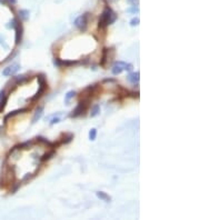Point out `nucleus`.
<instances>
[{
    "label": "nucleus",
    "mask_w": 200,
    "mask_h": 220,
    "mask_svg": "<svg viewBox=\"0 0 200 220\" xmlns=\"http://www.w3.org/2000/svg\"><path fill=\"white\" fill-rule=\"evenodd\" d=\"M116 19H117L116 13L110 8H106L99 18V29H106L108 26L116 21Z\"/></svg>",
    "instance_id": "1"
},
{
    "label": "nucleus",
    "mask_w": 200,
    "mask_h": 220,
    "mask_svg": "<svg viewBox=\"0 0 200 220\" xmlns=\"http://www.w3.org/2000/svg\"><path fill=\"white\" fill-rule=\"evenodd\" d=\"M37 79H38V84H39V90L37 91V93L34 95V97L30 99V101H36L37 99H39V98L45 93L46 89H47V81H46L45 75H42V73H41V75H38V76H37Z\"/></svg>",
    "instance_id": "2"
},
{
    "label": "nucleus",
    "mask_w": 200,
    "mask_h": 220,
    "mask_svg": "<svg viewBox=\"0 0 200 220\" xmlns=\"http://www.w3.org/2000/svg\"><path fill=\"white\" fill-rule=\"evenodd\" d=\"M89 102L90 99H82V100H80L79 103H78V106L76 107V109L73 111V114H70V117L71 118H77V117L85 114L87 109H88V107H89Z\"/></svg>",
    "instance_id": "3"
},
{
    "label": "nucleus",
    "mask_w": 200,
    "mask_h": 220,
    "mask_svg": "<svg viewBox=\"0 0 200 220\" xmlns=\"http://www.w3.org/2000/svg\"><path fill=\"white\" fill-rule=\"evenodd\" d=\"M132 65L131 64H126L124 61H117L115 62L114 67H112V73L117 76V75H120L124 70H128V71H131L132 70Z\"/></svg>",
    "instance_id": "4"
},
{
    "label": "nucleus",
    "mask_w": 200,
    "mask_h": 220,
    "mask_svg": "<svg viewBox=\"0 0 200 220\" xmlns=\"http://www.w3.org/2000/svg\"><path fill=\"white\" fill-rule=\"evenodd\" d=\"M88 16H89V13H85V15L78 17L75 20V26L79 30H81V31H85L87 29V26H88Z\"/></svg>",
    "instance_id": "5"
},
{
    "label": "nucleus",
    "mask_w": 200,
    "mask_h": 220,
    "mask_svg": "<svg viewBox=\"0 0 200 220\" xmlns=\"http://www.w3.org/2000/svg\"><path fill=\"white\" fill-rule=\"evenodd\" d=\"M19 69H20V66L18 64L11 65V66H9V67L4 68V71H2V75L6 77H9V76H11V75H15Z\"/></svg>",
    "instance_id": "6"
},
{
    "label": "nucleus",
    "mask_w": 200,
    "mask_h": 220,
    "mask_svg": "<svg viewBox=\"0 0 200 220\" xmlns=\"http://www.w3.org/2000/svg\"><path fill=\"white\" fill-rule=\"evenodd\" d=\"M15 29H16V45H19V43H21V39H22V31H23V29H22V26L20 22H18L17 26L15 27Z\"/></svg>",
    "instance_id": "7"
},
{
    "label": "nucleus",
    "mask_w": 200,
    "mask_h": 220,
    "mask_svg": "<svg viewBox=\"0 0 200 220\" xmlns=\"http://www.w3.org/2000/svg\"><path fill=\"white\" fill-rule=\"evenodd\" d=\"M53 64H55V66H57V67H61V66H67V67H69V66L76 65L77 61H66V60H60V59H58V58H55V59H53Z\"/></svg>",
    "instance_id": "8"
},
{
    "label": "nucleus",
    "mask_w": 200,
    "mask_h": 220,
    "mask_svg": "<svg viewBox=\"0 0 200 220\" xmlns=\"http://www.w3.org/2000/svg\"><path fill=\"white\" fill-rule=\"evenodd\" d=\"M140 75H139V72H131V73H129L127 77V80L129 81V82H131V84H133V85H136V84H138L139 82V79H140Z\"/></svg>",
    "instance_id": "9"
},
{
    "label": "nucleus",
    "mask_w": 200,
    "mask_h": 220,
    "mask_svg": "<svg viewBox=\"0 0 200 220\" xmlns=\"http://www.w3.org/2000/svg\"><path fill=\"white\" fill-rule=\"evenodd\" d=\"M42 114H43V107H39V108H37L36 112H34V118H32V123L37 122L39 119L42 117Z\"/></svg>",
    "instance_id": "10"
},
{
    "label": "nucleus",
    "mask_w": 200,
    "mask_h": 220,
    "mask_svg": "<svg viewBox=\"0 0 200 220\" xmlns=\"http://www.w3.org/2000/svg\"><path fill=\"white\" fill-rule=\"evenodd\" d=\"M26 111H28V108H22V109L15 110V111H12V112H10V114H8L7 116H6V118H4V121H7L9 118H11V117H15V116H17V114H19L26 112Z\"/></svg>",
    "instance_id": "11"
},
{
    "label": "nucleus",
    "mask_w": 200,
    "mask_h": 220,
    "mask_svg": "<svg viewBox=\"0 0 200 220\" xmlns=\"http://www.w3.org/2000/svg\"><path fill=\"white\" fill-rule=\"evenodd\" d=\"M97 197H98L99 199H101L102 201H106V202H109L111 200L110 196L107 195L106 192H103V191H98V192H97Z\"/></svg>",
    "instance_id": "12"
},
{
    "label": "nucleus",
    "mask_w": 200,
    "mask_h": 220,
    "mask_svg": "<svg viewBox=\"0 0 200 220\" xmlns=\"http://www.w3.org/2000/svg\"><path fill=\"white\" fill-rule=\"evenodd\" d=\"M108 52H109V49L108 48H105L103 51H102V57H101V60H100V66H105L108 60Z\"/></svg>",
    "instance_id": "13"
},
{
    "label": "nucleus",
    "mask_w": 200,
    "mask_h": 220,
    "mask_svg": "<svg viewBox=\"0 0 200 220\" xmlns=\"http://www.w3.org/2000/svg\"><path fill=\"white\" fill-rule=\"evenodd\" d=\"M55 153H56L55 149H52V150H50V151H48V153H43L42 157H41V159H40V160L42 161V162H43V161H46V160H49V159H50L51 157L55 156Z\"/></svg>",
    "instance_id": "14"
},
{
    "label": "nucleus",
    "mask_w": 200,
    "mask_h": 220,
    "mask_svg": "<svg viewBox=\"0 0 200 220\" xmlns=\"http://www.w3.org/2000/svg\"><path fill=\"white\" fill-rule=\"evenodd\" d=\"M13 80L16 81V84H17V85H19V84H23V82H26V81H28L29 80V78L23 76V75H21V76H16L15 78H13Z\"/></svg>",
    "instance_id": "15"
},
{
    "label": "nucleus",
    "mask_w": 200,
    "mask_h": 220,
    "mask_svg": "<svg viewBox=\"0 0 200 220\" xmlns=\"http://www.w3.org/2000/svg\"><path fill=\"white\" fill-rule=\"evenodd\" d=\"M73 139V133H64V139L60 141V144H69L71 140Z\"/></svg>",
    "instance_id": "16"
},
{
    "label": "nucleus",
    "mask_w": 200,
    "mask_h": 220,
    "mask_svg": "<svg viewBox=\"0 0 200 220\" xmlns=\"http://www.w3.org/2000/svg\"><path fill=\"white\" fill-rule=\"evenodd\" d=\"M75 96H76V91H73V90H71V91H68V92H67V95L64 96V102H66V103H68V102L70 101V99H73Z\"/></svg>",
    "instance_id": "17"
},
{
    "label": "nucleus",
    "mask_w": 200,
    "mask_h": 220,
    "mask_svg": "<svg viewBox=\"0 0 200 220\" xmlns=\"http://www.w3.org/2000/svg\"><path fill=\"white\" fill-rule=\"evenodd\" d=\"M7 100H8V98H7L6 95H4V97H1V100H0V112L4 110V106H6V103H7Z\"/></svg>",
    "instance_id": "18"
},
{
    "label": "nucleus",
    "mask_w": 200,
    "mask_h": 220,
    "mask_svg": "<svg viewBox=\"0 0 200 220\" xmlns=\"http://www.w3.org/2000/svg\"><path fill=\"white\" fill-rule=\"evenodd\" d=\"M99 112H100V107H99L98 105H96V106H94L92 110H91V114H90V116H91V117H96V116H97Z\"/></svg>",
    "instance_id": "19"
},
{
    "label": "nucleus",
    "mask_w": 200,
    "mask_h": 220,
    "mask_svg": "<svg viewBox=\"0 0 200 220\" xmlns=\"http://www.w3.org/2000/svg\"><path fill=\"white\" fill-rule=\"evenodd\" d=\"M96 137H97V129L92 128L89 131V139L91 140V141H94V140L96 139Z\"/></svg>",
    "instance_id": "20"
},
{
    "label": "nucleus",
    "mask_w": 200,
    "mask_h": 220,
    "mask_svg": "<svg viewBox=\"0 0 200 220\" xmlns=\"http://www.w3.org/2000/svg\"><path fill=\"white\" fill-rule=\"evenodd\" d=\"M20 17L22 18V19H28V17H29V11L28 10H20Z\"/></svg>",
    "instance_id": "21"
},
{
    "label": "nucleus",
    "mask_w": 200,
    "mask_h": 220,
    "mask_svg": "<svg viewBox=\"0 0 200 220\" xmlns=\"http://www.w3.org/2000/svg\"><path fill=\"white\" fill-rule=\"evenodd\" d=\"M139 22H140L139 18H133V19H131V21H130V25H131L132 27H135V26L139 25Z\"/></svg>",
    "instance_id": "22"
},
{
    "label": "nucleus",
    "mask_w": 200,
    "mask_h": 220,
    "mask_svg": "<svg viewBox=\"0 0 200 220\" xmlns=\"http://www.w3.org/2000/svg\"><path fill=\"white\" fill-rule=\"evenodd\" d=\"M128 11H129V12H138V11H139V8H138V7H136V6H133V8L128 9Z\"/></svg>",
    "instance_id": "23"
},
{
    "label": "nucleus",
    "mask_w": 200,
    "mask_h": 220,
    "mask_svg": "<svg viewBox=\"0 0 200 220\" xmlns=\"http://www.w3.org/2000/svg\"><path fill=\"white\" fill-rule=\"evenodd\" d=\"M58 122H60V119L59 118H53L52 120H51L50 125H55V123H58Z\"/></svg>",
    "instance_id": "24"
},
{
    "label": "nucleus",
    "mask_w": 200,
    "mask_h": 220,
    "mask_svg": "<svg viewBox=\"0 0 200 220\" xmlns=\"http://www.w3.org/2000/svg\"><path fill=\"white\" fill-rule=\"evenodd\" d=\"M129 1V4H133V6H137L138 4V0H128Z\"/></svg>",
    "instance_id": "25"
},
{
    "label": "nucleus",
    "mask_w": 200,
    "mask_h": 220,
    "mask_svg": "<svg viewBox=\"0 0 200 220\" xmlns=\"http://www.w3.org/2000/svg\"><path fill=\"white\" fill-rule=\"evenodd\" d=\"M8 1H9V2H11V4H16V2H17L16 0H8Z\"/></svg>",
    "instance_id": "26"
},
{
    "label": "nucleus",
    "mask_w": 200,
    "mask_h": 220,
    "mask_svg": "<svg viewBox=\"0 0 200 220\" xmlns=\"http://www.w3.org/2000/svg\"><path fill=\"white\" fill-rule=\"evenodd\" d=\"M0 4H2V0H0Z\"/></svg>",
    "instance_id": "27"
}]
</instances>
